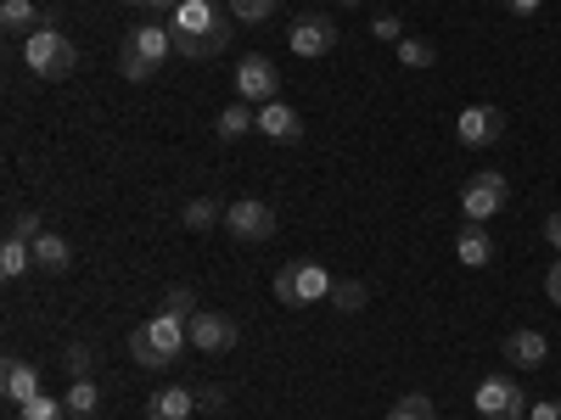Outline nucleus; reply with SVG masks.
<instances>
[{
    "label": "nucleus",
    "instance_id": "f257e3e1",
    "mask_svg": "<svg viewBox=\"0 0 561 420\" xmlns=\"http://www.w3.org/2000/svg\"><path fill=\"white\" fill-rule=\"evenodd\" d=\"M169 34H174V51L192 57V62H208L230 45V23L214 0H180L169 12Z\"/></svg>",
    "mask_w": 561,
    "mask_h": 420
},
{
    "label": "nucleus",
    "instance_id": "f03ea898",
    "mask_svg": "<svg viewBox=\"0 0 561 420\" xmlns=\"http://www.w3.org/2000/svg\"><path fill=\"white\" fill-rule=\"evenodd\" d=\"M185 348H192V319H180L169 308H158L147 325H135V331H129V359L140 370H169Z\"/></svg>",
    "mask_w": 561,
    "mask_h": 420
},
{
    "label": "nucleus",
    "instance_id": "7ed1b4c3",
    "mask_svg": "<svg viewBox=\"0 0 561 420\" xmlns=\"http://www.w3.org/2000/svg\"><path fill=\"white\" fill-rule=\"evenodd\" d=\"M23 68L34 73V79H45V84H57V79H68L73 68H79V51H73V39L45 18L28 39H23Z\"/></svg>",
    "mask_w": 561,
    "mask_h": 420
},
{
    "label": "nucleus",
    "instance_id": "20e7f679",
    "mask_svg": "<svg viewBox=\"0 0 561 420\" xmlns=\"http://www.w3.org/2000/svg\"><path fill=\"white\" fill-rule=\"evenodd\" d=\"M320 298H332V275H325L320 264L298 258V264H280L275 269V303L304 308V303H320Z\"/></svg>",
    "mask_w": 561,
    "mask_h": 420
},
{
    "label": "nucleus",
    "instance_id": "39448f33",
    "mask_svg": "<svg viewBox=\"0 0 561 420\" xmlns=\"http://www.w3.org/2000/svg\"><path fill=\"white\" fill-rule=\"evenodd\" d=\"M505 202H511V179H505L500 168H483V174H472V179L460 185V213H466V224H489Z\"/></svg>",
    "mask_w": 561,
    "mask_h": 420
},
{
    "label": "nucleus",
    "instance_id": "423d86ee",
    "mask_svg": "<svg viewBox=\"0 0 561 420\" xmlns=\"http://www.w3.org/2000/svg\"><path fill=\"white\" fill-rule=\"evenodd\" d=\"M472 404H478V415L483 420H528V393L517 387V376H483L478 382V393H472Z\"/></svg>",
    "mask_w": 561,
    "mask_h": 420
},
{
    "label": "nucleus",
    "instance_id": "0eeeda50",
    "mask_svg": "<svg viewBox=\"0 0 561 420\" xmlns=\"http://www.w3.org/2000/svg\"><path fill=\"white\" fill-rule=\"evenodd\" d=\"M237 102H248V107L280 102V73H275L270 57H242L237 62Z\"/></svg>",
    "mask_w": 561,
    "mask_h": 420
},
{
    "label": "nucleus",
    "instance_id": "6e6552de",
    "mask_svg": "<svg viewBox=\"0 0 561 420\" xmlns=\"http://www.w3.org/2000/svg\"><path fill=\"white\" fill-rule=\"evenodd\" d=\"M287 45H293V57H304V62H314V57H332V51H337V23L325 18V12H304V18L293 23Z\"/></svg>",
    "mask_w": 561,
    "mask_h": 420
},
{
    "label": "nucleus",
    "instance_id": "1a4fd4ad",
    "mask_svg": "<svg viewBox=\"0 0 561 420\" xmlns=\"http://www.w3.org/2000/svg\"><path fill=\"white\" fill-rule=\"evenodd\" d=\"M225 230H230L237 242H248V247H253V242H270V236H275V208H270V202H253V197H248V202H230V208H225Z\"/></svg>",
    "mask_w": 561,
    "mask_h": 420
},
{
    "label": "nucleus",
    "instance_id": "9d476101",
    "mask_svg": "<svg viewBox=\"0 0 561 420\" xmlns=\"http://www.w3.org/2000/svg\"><path fill=\"white\" fill-rule=\"evenodd\" d=\"M505 135V113L500 107H466L460 118H455V140L460 147H472V152H483V147H494V140Z\"/></svg>",
    "mask_w": 561,
    "mask_h": 420
},
{
    "label": "nucleus",
    "instance_id": "9b49d317",
    "mask_svg": "<svg viewBox=\"0 0 561 420\" xmlns=\"http://www.w3.org/2000/svg\"><path fill=\"white\" fill-rule=\"evenodd\" d=\"M192 348L208 353V359L230 353V348H237V319L214 314V308H197V314H192Z\"/></svg>",
    "mask_w": 561,
    "mask_h": 420
},
{
    "label": "nucleus",
    "instance_id": "f8f14e48",
    "mask_svg": "<svg viewBox=\"0 0 561 420\" xmlns=\"http://www.w3.org/2000/svg\"><path fill=\"white\" fill-rule=\"evenodd\" d=\"M0 393H7V404H18V409H23L28 398H39V364L7 353V359H0Z\"/></svg>",
    "mask_w": 561,
    "mask_h": 420
},
{
    "label": "nucleus",
    "instance_id": "ddd939ff",
    "mask_svg": "<svg viewBox=\"0 0 561 420\" xmlns=\"http://www.w3.org/2000/svg\"><path fill=\"white\" fill-rule=\"evenodd\" d=\"M500 353H505L511 370H539L550 359V342H545V331H534V325H528V331H511Z\"/></svg>",
    "mask_w": 561,
    "mask_h": 420
},
{
    "label": "nucleus",
    "instance_id": "4468645a",
    "mask_svg": "<svg viewBox=\"0 0 561 420\" xmlns=\"http://www.w3.org/2000/svg\"><path fill=\"white\" fill-rule=\"evenodd\" d=\"M124 45H129L135 57H147V62H158V68H163V62H169V51H174V34H169L163 23H140V28H129V34H124Z\"/></svg>",
    "mask_w": 561,
    "mask_h": 420
},
{
    "label": "nucleus",
    "instance_id": "2eb2a0df",
    "mask_svg": "<svg viewBox=\"0 0 561 420\" xmlns=\"http://www.w3.org/2000/svg\"><path fill=\"white\" fill-rule=\"evenodd\" d=\"M68 264H73V242L57 236V230H39L34 236V269L39 275H68Z\"/></svg>",
    "mask_w": 561,
    "mask_h": 420
},
{
    "label": "nucleus",
    "instance_id": "dca6fc26",
    "mask_svg": "<svg viewBox=\"0 0 561 420\" xmlns=\"http://www.w3.org/2000/svg\"><path fill=\"white\" fill-rule=\"evenodd\" d=\"M197 415V387H163L147 398V420H192Z\"/></svg>",
    "mask_w": 561,
    "mask_h": 420
},
{
    "label": "nucleus",
    "instance_id": "f3484780",
    "mask_svg": "<svg viewBox=\"0 0 561 420\" xmlns=\"http://www.w3.org/2000/svg\"><path fill=\"white\" fill-rule=\"evenodd\" d=\"M259 135H270V140H304V118L287 107V102H270V107H259Z\"/></svg>",
    "mask_w": 561,
    "mask_h": 420
},
{
    "label": "nucleus",
    "instance_id": "a211bd4d",
    "mask_svg": "<svg viewBox=\"0 0 561 420\" xmlns=\"http://www.w3.org/2000/svg\"><path fill=\"white\" fill-rule=\"evenodd\" d=\"M455 258H460L466 269L494 264V242H489V230H483V224H466L460 236H455Z\"/></svg>",
    "mask_w": 561,
    "mask_h": 420
},
{
    "label": "nucleus",
    "instance_id": "6ab92c4d",
    "mask_svg": "<svg viewBox=\"0 0 561 420\" xmlns=\"http://www.w3.org/2000/svg\"><path fill=\"white\" fill-rule=\"evenodd\" d=\"M259 129V107H248V102H230L219 118H214V135L219 140H242V135H253Z\"/></svg>",
    "mask_w": 561,
    "mask_h": 420
},
{
    "label": "nucleus",
    "instance_id": "aec40b11",
    "mask_svg": "<svg viewBox=\"0 0 561 420\" xmlns=\"http://www.w3.org/2000/svg\"><path fill=\"white\" fill-rule=\"evenodd\" d=\"M39 23H45V12L34 7V0H7V7H0V28H7V34H23L28 39Z\"/></svg>",
    "mask_w": 561,
    "mask_h": 420
},
{
    "label": "nucleus",
    "instance_id": "412c9836",
    "mask_svg": "<svg viewBox=\"0 0 561 420\" xmlns=\"http://www.w3.org/2000/svg\"><path fill=\"white\" fill-rule=\"evenodd\" d=\"M180 219H185V230H214V224H225V208L214 197H192L180 208Z\"/></svg>",
    "mask_w": 561,
    "mask_h": 420
},
{
    "label": "nucleus",
    "instance_id": "4be33fe9",
    "mask_svg": "<svg viewBox=\"0 0 561 420\" xmlns=\"http://www.w3.org/2000/svg\"><path fill=\"white\" fill-rule=\"evenodd\" d=\"M28 264H34V247H28V242H18V236L0 242V275H7V280L28 275Z\"/></svg>",
    "mask_w": 561,
    "mask_h": 420
},
{
    "label": "nucleus",
    "instance_id": "5701e85b",
    "mask_svg": "<svg viewBox=\"0 0 561 420\" xmlns=\"http://www.w3.org/2000/svg\"><path fill=\"white\" fill-rule=\"evenodd\" d=\"M18 420H73V415H68V398L39 393V398H28V404L18 409Z\"/></svg>",
    "mask_w": 561,
    "mask_h": 420
},
{
    "label": "nucleus",
    "instance_id": "b1692460",
    "mask_svg": "<svg viewBox=\"0 0 561 420\" xmlns=\"http://www.w3.org/2000/svg\"><path fill=\"white\" fill-rule=\"evenodd\" d=\"M388 420H438V409H433L427 393H404V398H393Z\"/></svg>",
    "mask_w": 561,
    "mask_h": 420
},
{
    "label": "nucleus",
    "instance_id": "393cba45",
    "mask_svg": "<svg viewBox=\"0 0 561 420\" xmlns=\"http://www.w3.org/2000/svg\"><path fill=\"white\" fill-rule=\"evenodd\" d=\"M96 404H102V393H96V382H90V376H79V382L68 387V415L90 420V415H96Z\"/></svg>",
    "mask_w": 561,
    "mask_h": 420
},
{
    "label": "nucleus",
    "instance_id": "a878e982",
    "mask_svg": "<svg viewBox=\"0 0 561 420\" xmlns=\"http://www.w3.org/2000/svg\"><path fill=\"white\" fill-rule=\"evenodd\" d=\"M393 51H399V62H404V68H433V62H438V45H427V39H410V34L393 45Z\"/></svg>",
    "mask_w": 561,
    "mask_h": 420
},
{
    "label": "nucleus",
    "instance_id": "bb28decb",
    "mask_svg": "<svg viewBox=\"0 0 561 420\" xmlns=\"http://www.w3.org/2000/svg\"><path fill=\"white\" fill-rule=\"evenodd\" d=\"M118 73H124L129 84H152V79H158V62H147V57H135L129 45H118Z\"/></svg>",
    "mask_w": 561,
    "mask_h": 420
},
{
    "label": "nucleus",
    "instance_id": "cd10ccee",
    "mask_svg": "<svg viewBox=\"0 0 561 420\" xmlns=\"http://www.w3.org/2000/svg\"><path fill=\"white\" fill-rule=\"evenodd\" d=\"M332 308L359 314L365 308V280H332Z\"/></svg>",
    "mask_w": 561,
    "mask_h": 420
},
{
    "label": "nucleus",
    "instance_id": "c85d7f7f",
    "mask_svg": "<svg viewBox=\"0 0 561 420\" xmlns=\"http://www.w3.org/2000/svg\"><path fill=\"white\" fill-rule=\"evenodd\" d=\"M39 230H45V219H39V213H28V208L7 219V236H18V242H28V247H34V236H39Z\"/></svg>",
    "mask_w": 561,
    "mask_h": 420
},
{
    "label": "nucleus",
    "instance_id": "c756f323",
    "mask_svg": "<svg viewBox=\"0 0 561 420\" xmlns=\"http://www.w3.org/2000/svg\"><path fill=\"white\" fill-rule=\"evenodd\" d=\"M62 364H68V376L79 382V376H90V364H96V348H90V342H73V348L62 353Z\"/></svg>",
    "mask_w": 561,
    "mask_h": 420
},
{
    "label": "nucleus",
    "instance_id": "7c9ffc66",
    "mask_svg": "<svg viewBox=\"0 0 561 420\" xmlns=\"http://www.w3.org/2000/svg\"><path fill=\"white\" fill-rule=\"evenodd\" d=\"M370 39H382V45H399V39H404V23H399L393 12H382V18H370Z\"/></svg>",
    "mask_w": 561,
    "mask_h": 420
},
{
    "label": "nucleus",
    "instance_id": "2f4dec72",
    "mask_svg": "<svg viewBox=\"0 0 561 420\" xmlns=\"http://www.w3.org/2000/svg\"><path fill=\"white\" fill-rule=\"evenodd\" d=\"M230 12H237L242 23H264L275 12V0H230Z\"/></svg>",
    "mask_w": 561,
    "mask_h": 420
},
{
    "label": "nucleus",
    "instance_id": "473e14b6",
    "mask_svg": "<svg viewBox=\"0 0 561 420\" xmlns=\"http://www.w3.org/2000/svg\"><path fill=\"white\" fill-rule=\"evenodd\" d=\"M163 308H169V314H180V319H192V314H197V298L185 292V287H174V292L163 298Z\"/></svg>",
    "mask_w": 561,
    "mask_h": 420
},
{
    "label": "nucleus",
    "instance_id": "72a5a7b5",
    "mask_svg": "<svg viewBox=\"0 0 561 420\" xmlns=\"http://www.w3.org/2000/svg\"><path fill=\"white\" fill-rule=\"evenodd\" d=\"M528 420H561V398H539V404L528 409Z\"/></svg>",
    "mask_w": 561,
    "mask_h": 420
},
{
    "label": "nucleus",
    "instance_id": "f704fd0d",
    "mask_svg": "<svg viewBox=\"0 0 561 420\" xmlns=\"http://www.w3.org/2000/svg\"><path fill=\"white\" fill-rule=\"evenodd\" d=\"M545 298L561 308V258H556V264H550V275H545Z\"/></svg>",
    "mask_w": 561,
    "mask_h": 420
},
{
    "label": "nucleus",
    "instance_id": "c9c22d12",
    "mask_svg": "<svg viewBox=\"0 0 561 420\" xmlns=\"http://www.w3.org/2000/svg\"><path fill=\"white\" fill-rule=\"evenodd\" d=\"M197 409H225V387H197Z\"/></svg>",
    "mask_w": 561,
    "mask_h": 420
},
{
    "label": "nucleus",
    "instance_id": "e433bc0d",
    "mask_svg": "<svg viewBox=\"0 0 561 420\" xmlns=\"http://www.w3.org/2000/svg\"><path fill=\"white\" fill-rule=\"evenodd\" d=\"M545 242L561 253V213H550V219H545Z\"/></svg>",
    "mask_w": 561,
    "mask_h": 420
},
{
    "label": "nucleus",
    "instance_id": "4c0bfd02",
    "mask_svg": "<svg viewBox=\"0 0 561 420\" xmlns=\"http://www.w3.org/2000/svg\"><path fill=\"white\" fill-rule=\"evenodd\" d=\"M505 12H517V18H534V12H539V0H505Z\"/></svg>",
    "mask_w": 561,
    "mask_h": 420
},
{
    "label": "nucleus",
    "instance_id": "58836bf2",
    "mask_svg": "<svg viewBox=\"0 0 561 420\" xmlns=\"http://www.w3.org/2000/svg\"><path fill=\"white\" fill-rule=\"evenodd\" d=\"M140 7H147V12H174L180 0H140Z\"/></svg>",
    "mask_w": 561,
    "mask_h": 420
},
{
    "label": "nucleus",
    "instance_id": "ea45409f",
    "mask_svg": "<svg viewBox=\"0 0 561 420\" xmlns=\"http://www.w3.org/2000/svg\"><path fill=\"white\" fill-rule=\"evenodd\" d=\"M337 7H359V0H337Z\"/></svg>",
    "mask_w": 561,
    "mask_h": 420
},
{
    "label": "nucleus",
    "instance_id": "a19ab883",
    "mask_svg": "<svg viewBox=\"0 0 561 420\" xmlns=\"http://www.w3.org/2000/svg\"><path fill=\"white\" fill-rule=\"evenodd\" d=\"M129 7H140V0H129Z\"/></svg>",
    "mask_w": 561,
    "mask_h": 420
}]
</instances>
